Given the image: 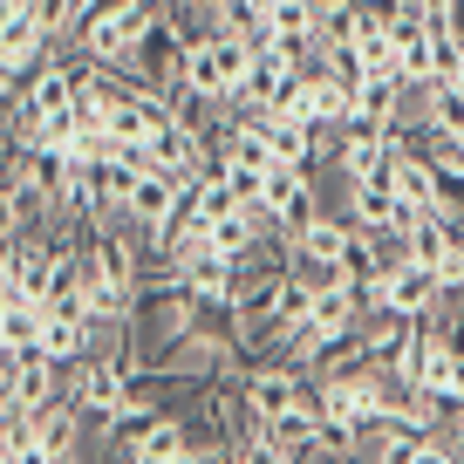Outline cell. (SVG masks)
<instances>
[{
	"mask_svg": "<svg viewBox=\"0 0 464 464\" xmlns=\"http://www.w3.org/2000/svg\"><path fill=\"white\" fill-rule=\"evenodd\" d=\"M423 130L464 137V89L458 82H430V123H423Z\"/></svg>",
	"mask_w": 464,
	"mask_h": 464,
	"instance_id": "obj_6",
	"label": "cell"
},
{
	"mask_svg": "<svg viewBox=\"0 0 464 464\" xmlns=\"http://www.w3.org/2000/svg\"><path fill=\"white\" fill-rule=\"evenodd\" d=\"M185 178H171L164 164H137L130 178H123V218L130 226H164V218L185 212Z\"/></svg>",
	"mask_w": 464,
	"mask_h": 464,
	"instance_id": "obj_1",
	"label": "cell"
},
{
	"mask_svg": "<svg viewBox=\"0 0 464 464\" xmlns=\"http://www.w3.org/2000/svg\"><path fill=\"white\" fill-rule=\"evenodd\" d=\"M191 444H198V437H191V417H178V410H164V417L150 423V430L137 437L130 450H123V464H178V458H185Z\"/></svg>",
	"mask_w": 464,
	"mask_h": 464,
	"instance_id": "obj_4",
	"label": "cell"
},
{
	"mask_svg": "<svg viewBox=\"0 0 464 464\" xmlns=\"http://www.w3.org/2000/svg\"><path fill=\"white\" fill-rule=\"evenodd\" d=\"M450 301L444 274L423 260H396L390 274L376 280V307H390V314H437V307Z\"/></svg>",
	"mask_w": 464,
	"mask_h": 464,
	"instance_id": "obj_2",
	"label": "cell"
},
{
	"mask_svg": "<svg viewBox=\"0 0 464 464\" xmlns=\"http://www.w3.org/2000/svg\"><path fill=\"white\" fill-rule=\"evenodd\" d=\"M390 185H396V198H403V205H417V212H437V191H444V185H437V164L417 150V137H410V150L396 158Z\"/></svg>",
	"mask_w": 464,
	"mask_h": 464,
	"instance_id": "obj_5",
	"label": "cell"
},
{
	"mask_svg": "<svg viewBox=\"0 0 464 464\" xmlns=\"http://www.w3.org/2000/svg\"><path fill=\"white\" fill-rule=\"evenodd\" d=\"M348 239H355V218H348V212H321L307 232H294V239H287V253L301 266H342L348 260Z\"/></svg>",
	"mask_w": 464,
	"mask_h": 464,
	"instance_id": "obj_3",
	"label": "cell"
}]
</instances>
